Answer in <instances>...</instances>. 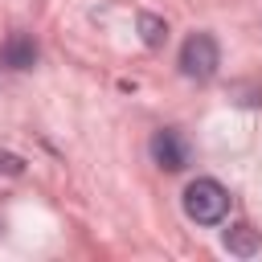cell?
<instances>
[{
  "label": "cell",
  "instance_id": "3957f363",
  "mask_svg": "<svg viewBox=\"0 0 262 262\" xmlns=\"http://www.w3.org/2000/svg\"><path fill=\"white\" fill-rule=\"evenodd\" d=\"M151 160L160 168H168V172L188 168V143H184V135L180 131H156L151 135Z\"/></svg>",
  "mask_w": 262,
  "mask_h": 262
},
{
  "label": "cell",
  "instance_id": "8992f818",
  "mask_svg": "<svg viewBox=\"0 0 262 262\" xmlns=\"http://www.w3.org/2000/svg\"><path fill=\"white\" fill-rule=\"evenodd\" d=\"M139 33H143V45H151V49H160V45L168 41V25H164L160 16H151V12L139 16Z\"/></svg>",
  "mask_w": 262,
  "mask_h": 262
},
{
  "label": "cell",
  "instance_id": "6da1fadb",
  "mask_svg": "<svg viewBox=\"0 0 262 262\" xmlns=\"http://www.w3.org/2000/svg\"><path fill=\"white\" fill-rule=\"evenodd\" d=\"M184 213H188L196 225H221L225 213H229V192H225L213 176H196V180L184 188Z\"/></svg>",
  "mask_w": 262,
  "mask_h": 262
},
{
  "label": "cell",
  "instance_id": "277c9868",
  "mask_svg": "<svg viewBox=\"0 0 262 262\" xmlns=\"http://www.w3.org/2000/svg\"><path fill=\"white\" fill-rule=\"evenodd\" d=\"M0 61H4L8 70H29V66L37 61V45H33V37H25V33L8 37L4 49H0Z\"/></svg>",
  "mask_w": 262,
  "mask_h": 262
},
{
  "label": "cell",
  "instance_id": "5b68a950",
  "mask_svg": "<svg viewBox=\"0 0 262 262\" xmlns=\"http://www.w3.org/2000/svg\"><path fill=\"white\" fill-rule=\"evenodd\" d=\"M225 250L246 258V254H254V250H258V233H254L250 225H233V229L225 233Z\"/></svg>",
  "mask_w": 262,
  "mask_h": 262
},
{
  "label": "cell",
  "instance_id": "7a4b0ae2",
  "mask_svg": "<svg viewBox=\"0 0 262 262\" xmlns=\"http://www.w3.org/2000/svg\"><path fill=\"white\" fill-rule=\"evenodd\" d=\"M221 66V49L209 33H192L184 45H180V74L192 78V82H209Z\"/></svg>",
  "mask_w": 262,
  "mask_h": 262
}]
</instances>
